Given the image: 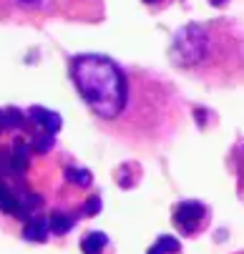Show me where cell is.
<instances>
[{
  "label": "cell",
  "mask_w": 244,
  "mask_h": 254,
  "mask_svg": "<svg viewBox=\"0 0 244 254\" xmlns=\"http://www.w3.org/2000/svg\"><path fill=\"white\" fill-rule=\"evenodd\" d=\"M169 58L212 88L244 86V28L227 18L189 23L174 35Z\"/></svg>",
  "instance_id": "cell-1"
},
{
  "label": "cell",
  "mask_w": 244,
  "mask_h": 254,
  "mask_svg": "<svg viewBox=\"0 0 244 254\" xmlns=\"http://www.w3.org/2000/svg\"><path fill=\"white\" fill-rule=\"evenodd\" d=\"M71 78L98 121L114 126L123 116L131 91V70L121 68L109 56L83 53L71 61Z\"/></svg>",
  "instance_id": "cell-2"
},
{
  "label": "cell",
  "mask_w": 244,
  "mask_h": 254,
  "mask_svg": "<svg viewBox=\"0 0 244 254\" xmlns=\"http://www.w3.org/2000/svg\"><path fill=\"white\" fill-rule=\"evenodd\" d=\"M209 219H212V209L201 201H194V199L177 204L174 206V216H171L174 227H177L184 237L201 234L209 227Z\"/></svg>",
  "instance_id": "cell-3"
},
{
  "label": "cell",
  "mask_w": 244,
  "mask_h": 254,
  "mask_svg": "<svg viewBox=\"0 0 244 254\" xmlns=\"http://www.w3.org/2000/svg\"><path fill=\"white\" fill-rule=\"evenodd\" d=\"M56 0H0V8H13L25 13H38L43 8H53Z\"/></svg>",
  "instance_id": "cell-4"
},
{
  "label": "cell",
  "mask_w": 244,
  "mask_h": 254,
  "mask_svg": "<svg viewBox=\"0 0 244 254\" xmlns=\"http://www.w3.org/2000/svg\"><path fill=\"white\" fill-rule=\"evenodd\" d=\"M103 247H109V239H106V234H101V232L86 234V239H83V244H81L83 254H101Z\"/></svg>",
  "instance_id": "cell-5"
},
{
  "label": "cell",
  "mask_w": 244,
  "mask_h": 254,
  "mask_svg": "<svg viewBox=\"0 0 244 254\" xmlns=\"http://www.w3.org/2000/svg\"><path fill=\"white\" fill-rule=\"evenodd\" d=\"M149 254H182V247H179V242L174 239V237H161L149 249Z\"/></svg>",
  "instance_id": "cell-6"
},
{
  "label": "cell",
  "mask_w": 244,
  "mask_h": 254,
  "mask_svg": "<svg viewBox=\"0 0 244 254\" xmlns=\"http://www.w3.org/2000/svg\"><path fill=\"white\" fill-rule=\"evenodd\" d=\"M144 3H149V5H161V8H164V5L171 3V0H144Z\"/></svg>",
  "instance_id": "cell-7"
}]
</instances>
